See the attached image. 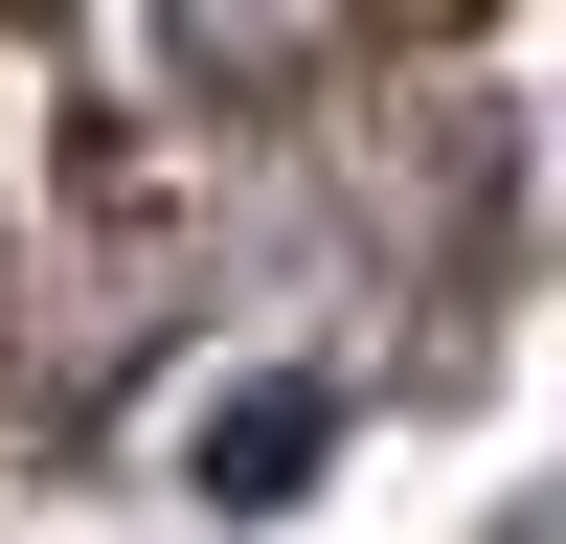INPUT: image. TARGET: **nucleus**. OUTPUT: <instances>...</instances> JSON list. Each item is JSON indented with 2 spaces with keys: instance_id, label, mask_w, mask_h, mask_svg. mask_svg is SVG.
<instances>
[{
  "instance_id": "1",
  "label": "nucleus",
  "mask_w": 566,
  "mask_h": 544,
  "mask_svg": "<svg viewBox=\"0 0 566 544\" xmlns=\"http://www.w3.org/2000/svg\"><path fill=\"white\" fill-rule=\"evenodd\" d=\"M317 453H340V386H227L205 408V499H295Z\"/></svg>"
}]
</instances>
